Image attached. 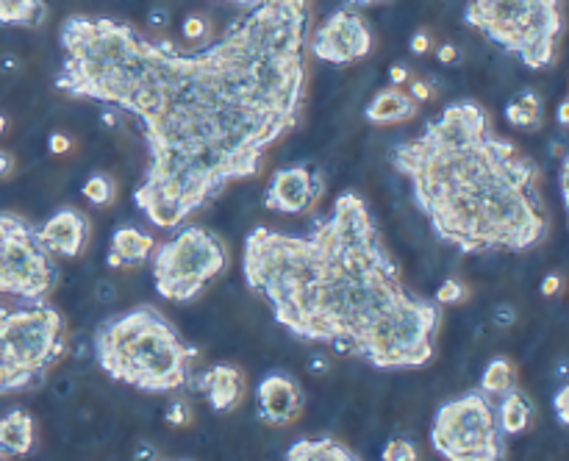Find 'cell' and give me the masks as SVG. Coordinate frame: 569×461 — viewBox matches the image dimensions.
Masks as SVG:
<instances>
[{
    "label": "cell",
    "instance_id": "obj_38",
    "mask_svg": "<svg viewBox=\"0 0 569 461\" xmlns=\"http://www.w3.org/2000/svg\"><path fill=\"white\" fill-rule=\"evenodd\" d=\"M567 123H569V100H561V103H558V125L567 128Z\"/></svg>",
    "mask_w": 569,
    "mask_h": 461
},
{
    "label": "cell",
    "instance_id": "obj_24",
    "mask_svg": "<svg viewBox=\"0 0 569 461\" xmlns=\"http://www.w3.org/2000/svg\"><path fill=\"white\" fill-rule=\"evenodd\" d=\"M381 459L384 461H420V450H417V445H414L411 439L397 437V439H389V442H386Z\"/></svg>",
    "mask_w": 569,
    "mask_h": 461
},
{
    "label": "cell",
    "instance_id": "obj_13",
    "mask_svg": "<svg viewBox=\"0 0 569 461\" xmlns=\"http://www.w3.org/2000/svg\"><path fill=\"white\" fill-rule=\"evenodd\" d=\"M39 239L42 245L62 259H75L87 250L89 242V220L87 214L78 209H59L50 214L45 223L39 225Z\"/></svg>",
    "mask_w": 569,
    "mask_h": 461
},
{
    "label": "cell",
    "instance_id": "obj_27",
    "mask_svg": "<svg viewBox=\"0 0 569 461\" xmlns=\"http://www.w3.org/2000/svg\"><path fill=\"white\" fill-rule=\"evenodd\" d=\"M206 31H209V23L198 17V14H192V17H186L184 20V37L192 39V42H198V39L206 37Z\"/></svg>",
    "mask_w": 569,
    "mask_h": 461
},
{
    "label": "cell",
    "instance_id": "obj_34",
    "mask_svg": "<svg viewBox=\"0 0 569 461\" xmlns=\"http://www.w3.org/2000/svg\"><path fill=\"white\" fill-rule=\"evenodd\" d=\"M389 81H392V87L409 84V70H406V64H395V67L389 70Z\"/></svg>",
    "mask_w": 569,
    "mask_h": 461
},
{
    "label": "cell",
    "instance_id": "obj_29",
    "mask_svg": "<svg viewBox=\"0 0 569 461\" xmlns=\"http://www.w3.org/2000/svg\"><path fill=\"white\" fill-rule=\"evenodd\" d=\"M73 148V142H70V137L67 134H50V139H48V150L53 153V156H64L67 150Z\"/></svg>",
    "mask_w": 569,
    "mask_h": 461
},
{
    "label": "cell",
    "instance_id": "obj_32",
    "mask_svg": "<svg viewBox=\"0 0 569 461\" xmlns=\"http://www.w3.org/2000/svg\"><path fill=\"white\" fill-rule=\"evenodd\" d=\"M409 48L414 56H425V53L431 50V37H428V31H417V34L411 37Z\"/></svg>",
    "mask_w": 569,
    "mask_h": 461
},
{
    "label": "cell",
    "instance_id": "obj_31",
    "mask_svg": "<svg viewBox=\"0 0 569 461\" xmlns=\"http://www.w3.org/2000/svg\"><path fill=\"white\" fill-rule=\"evenodd\" d=\"M189 420V412H186L184 400H175L173 406L167 409V423L170 425H184Z\"/></svg>",
    "mask_w": 569,
    "mask_h": 461
},
{
    "label": "cell",
    "instance_id": "obj_10",
    "mask_svg": "<svg viewBox=\"0 0 569 461\" xmlns=\"http://www.w3.org/2000/svg\"><path fill=\"white\" fill-rule=\"evenodd\" d=\"M309 50L328 64H353L372 53V31L359 12L342 6L328 14V20L309 34Z\"/></svg>",
    "mask_w": 569,
    "mask_h": 461
},
{
    "label": "cell",
    "instance_id": "obj_25",
    "mask_svg": "<svg viewBox=\"0 0 569 461\" xmlns=\"http://www.w3.org/2000/svg\"><path fill=\"white\" fill-rule=\"evenodd\" d=\"M467 295H470V292H467V287H464L458 278H445L442 287L436 289V298L433 300H436L439 306H458V303L467 300Z\"/></svg>",
    "mask_w": 569,
    "mask_h": 461
},
{
    "label": "cell",
    "instance_id": "obj_17",
    "mask_svg": "<svg viewBox=\"0 0 569 461\" xmlns=\"http://www.w3.org/2000/svg\"><path fill=\"white\" fill-rule=\"evenodd\" d=\"M34 417L25 409H12L0 417V459H17L28 456L34 448Z\"/></svg>",
    "mask_w": 569,
    "mask_h": 461
},
{
    "label": "cell",
    "instance_id": "obj_11",
    "mask_svg": "<svg viewBox=\"0 0 569 461\" xmlns=\"http://www.w3.org/2000/svg\"><path fill=\"white\" fill-rule=\"evenodd\" d=\"M325 178L311 164H292L273 175L264 192V206L278 214H303L322 198Z\"/></svg>",
    "mask_w": 569,
    "mask_h": 461
},
{
    "label": "cell",
    "instance_id": "obj_5",
    "mask_svg": "<svg viewBox=\"0 0 569 461\" xmlns=\"http://www.w3.org/2000/svg\"><path fill=\"white\" fill-rule=\"evenodd\" d=\"M64 356V317L45 300L0 306V395L37 387Z\"/></svg>",
    "mask_w": 569,
    "mask_h": 461
},
{
    "label": "cell",
    "instance_id": "obj_35",
    "mask_svg": "<svg viewBox=\"0 0 569 461\" xmlns=\"http://www.w3.org/2000/svg\"><path fill=\"white\" fill-rule=\"evenodd\" d=\"M436 59L442 64H453L458 59V50L456 45H439V50H436Z\"/></svg>",
    "mask_w": 569,
    "mask_h": 461
},
{
    "label": "cell",
    "instance_id": "obj_33",
    "mask_svg": "<svg viewBox=\"0 0 569 461\" xmlns=\"http://www.w3.org/2000/svg\"><path fill=\"white\" fill-rule=\"evenodd\" d=\"M558 292H561V275L550 273L545 281H542V295H545V298H553Z\"/></svg>",
    "mask_w": 569,
    "mask_h": 461
},
{
    "label": "cell",
    "instance_id": "obj_15",
    "mask_svg": "<svg viewBox=\"0 0 569 461\" xmlns=\"http://www.w3.org/2000/svg\"><path fill=\"white\" fill-rule=\"evenodd\" d=\"M417 112L420 106L411 100L409 92H403L400 87H386L375 92V98L364 109V117L372 125H395L417 117Z\"/></svg>",
    "mask_w": 569,
    "mask_h": 461
},
{
    "label": "cell",
    "instance_id": "obj_40",
    "mask_svg": "<svg viewBox=\"0 0 569 461\" xmlns=\"http://www.w3.org/2000/svg\"><path fill=\"white\" fill-rule=\"evenodd\" d=\"M228 3H234V6H242V9H253L256 3H261V0H228Z\"/></svg>",
    "mask_w": 569,
    "mask_h": 461
},
{
    "label": "cell",
    "instance_id": "obj_19",
    "mask_svg": "<svg viewBox=\"0 0 569 461\" xmlns=\"http://www.w3.org/2000/svg\"><path fill=\"white\" fill-rule=\"evenodd\" d=\"M500 406H497V425L503 431V437H514V434H522L528 425H531L533 417V406L531 400L525 398V392H520L517 387L506 389L500 395Z\"/></svg>",
    "mask_w": 569,
    "mask_h": 461
},
{
    "label": "cell",
    "instance_id": "obj_41",
    "mask_svg": "<svg viewBox=\"0 0 569 461\" xmlns=\"http://www.w3.org/2000/svg\"><path fill=\"white\" fill-rule=\"evenodd\" d=\"M353 6H378V3H384V0H350Z\"/></svg>",
    "mask_w": 569,
    "mask_h": 461
},
{
    "label": "cell",
    "instance_id": "obj_42",
    "mask_svg": "<svg viewBox=\"0 0 569 461\" xmlns=\"http://www.w3.org/2000/svg\"><path fill=\"white\" fill-rule=\"evenodd\" d=\"M3 131H6V117L0 114V134H3Z\"/></svg>",
    "mask_w": 569,
    "mask_h": 461
},
{
    "label": "cell",
    "instance_id": "obj_2",
    "mask_svg": "<svg viewBox=\"0 0 569 461\" xmlns=\"http://www.w3.org/2000/svg\"><path fill=\"white\" fill-rule=\"evenodd\" d=\"M242 273L275 323L303 342L331 345L378 370L431 362L442 306L403 284L367 200L353 189L309 234L253 228Z\"/></svg>",
    "mask_w": 569,
    "mask_h": 461
},
{
    "label": "cell",
    "instance_id": "obj_8",
    "mask_svg": "<svg viewBox=\"0 0 569 461\" xmlns=\"http://www.w3.org/2000/svg\"><path fill=\"white\" fill-rule=\"evenodd\" d=\"M228 267L223 239L198 225H184L153 253V284L164 300L189 303Z\"/></svg>",
    "mask_w": 569,
    "mask_h": 461
},
{
    "label": "cell",
    "instance_id": "obj_23",
    "mask_svg": "<svg viewBox=\"0 0 569 461\" xmlns=\"http://www.w3.org/2000/svg\"><path fill=\"white\" fill-rule=\"evenodd\" d=\"M81 192H84V198H87L92 206H109L114 200V195H117V187H114V181L109 175L95 173L89 175L87 184L81 187Z\"/></svg>",
    "mask_w": 569,
    "mask_h": 461
},
{
    "label": "cell",
    "instance_id": "obj_7",
    "mask_svg": "<svg viewBox=\"0 0 569 461\" xmlns=\"http://www.w3.org/2000/svg\"><path fill=\"white\" fill-rule=\"evenodd\" d=\"M431 448L445 461H503L506 442L497 425L495 403L481 389L442 403L431 423Z\"/></svg>",
    "mask_w": 569,
    "mask_h": 461
},
{
    "label": "cell",
    "instance_id": "obj_22",
    "mask_svg": "<svg viewBox=\"0 0 569 461\" xmlns=\"http://www.w3.org/2000/svg\"><path fill=\"white\" fill-rule=\"evenodd\" d=\"M514 387V364L508 362L506 356H497L492 362L486 364V370L481 375V392H486L489 398L503 395L506 389Z\"/></svg>",
    "mask_w": 569,
    "mask_h": 461
},
{
    "label": "cell",
    "instance_id": "obj_36",
    "mask_svg": "<svg viewBox=\"0 0 569 461\" xmlns=\"http://www.w3.org/2000/svg\"><path fill=\"white\" fill-rule=\"evenodd\" d=\"M12 170H14V159L6 153V150H0V178H6Z\"/></svg>",
    "mask_w": 569,
    "mask_h": 461
},
{
    "label": "cell",
    "instance_id": "obj_6",
    "mask_svg": "<svg viewBox=\"0 0 569 461\" xmlns=\"http://www.w3.org/2000/svg\"><path fill=\"white\" fill-rule=\"evenodd\" d=\"M464 23L517 56L528 70H545L556 59L561 0H470Z\"/></svg>",
    "mask_w": 569,
    "mask_h": 461
},
{
    "label": "cell",
    "instance_id": "obj_4",
    "mask_svg": "<svg viewBox=\"0 0 569 461\" xmlns=\"http://www.w3.org/2000/svg\"><path fill=\"white\" fill-rule=\"evenodd\" d=\"M92 348L100 370L112 381L150 395L186 387L189 362L195 359V348L153 306H137L103 320L95 328Z\"/></svg>",
    "mask_w": 569,
    "mask_h": 461
},
{
    "label": "cell",
    "instance_id": "obj_14",
    "mask_svg": "<svg viewBox=\"0 0 569 461\" xmlns=\"http://www.w3.org/2000/svg\"><path fill=\"white\" fill-rule=\"evenodd\" d=\"M192 389H198L209 400L211 412L225 414L236 409L245 398V375L234 364H211L209 370L195 375V381H186Z\"/></svg>",
    "mask_w": 569,
    "mask_h": 461
},
{
    "label": "cell",
    "instance_id": "obj_28",
    "mask_svg": "<svg viewBox=\"0 0 569 461\" xmlns=\"http://www.w3.org/2000/svg\"><path fill=\"white\" fill-rule=\"evenodd\" d=\"M409 95L411 100L420 106V103H428L433 98V89L428 81H422V78H409Z\"/></svg>",
    "mask_w": 569,
    "mask_h": 461
},
{
    "label": "cell",
    "instance_id": "obj_3",
    "mask_svg": "<svg viewBox=\"0 0 569 461\" xmlns=\"http://www.w3.org/2000/svg\"><path fill=\"white\" fill-rule=\"evenodd\" d=\"M389 162L409 181L411 200L436 237L461 253H522L547 234L539 167L497 137L475 100H456L400 139Z\"/></svg>",
    "mask_w": 569,
    "mask_h": 461
},
{
    "label": "cell",
    "instance_id": "obj_37",
    "mask_svg": "<svg viewBox=\"0 0 569 461\" xmlns=\"http://www.w3.org/2000/svg\"><path fill=\"white\" fill-rule=\"evenodd\" d=\"M567 173H569V159L564 156V159H561V178H558V181H561V198H564V203H567Z\"/></svg>",
    "mask_w": 569,
    "mask_h": 461
},
{
    "label": "cell",
    "instance_id": "obj_26",
    "mask_svg": "<svg viewBox=\"0 0 569 461\" xmlns=\"http://www.w3.org/2000/svg\"><path fill=\"white\" fill-rule=\"evenodd\" d=\"M553 412H556L558 417V425L561 428H567L569 425V387L564 384V387H558L556 398H553Z\"/></svg>",
    "mask_w": 569,
    "mask_h": 461
},
{
    "label": "cell",
    "instance_id": "obj_18",
    "mask_svg": "<svg viewBox=\"0 0 569 461\" xmlns=\"http://www.w3.org/2000/svg\"><path fill=\"white\" fill-rule=\"evenodd\" d=\"M284 461H359V456L336 439L311 437L289 445Z\"/></svg>",
    "mask_w": 569,
    "mask_h": 461
},
{
    "label": "cell",
    "instance_id": "obj_20",
    "mask_svg": "<svg viewBox=\"0 0 569 461\" xmlns=\"http://www.w3.org/2000/svg\"><path fill=\"white\" fill-rule=\"evenodd\" d=\"M45 17H48L45 0H0V25L34 28L45 23Z\"/></svg>",
    "mask_w": 569,
    "mask_h": 461
},
{
    "label": "cell",
    "instance_id": "obj_12",
    "mask_svg": "<svg viewBox=\"0 0 569 461\" xmlns=\"http://www.w3.org/2000/svg\"><path fill=\"white\" fill-rule=\"evenodd\" d=\"M303 412V389L292 375L267 373L256 387V414L267 425L295 423Z\"/></svg>",
    "mask_w": 569,
    "mask_h": 461
},
{
    "label": "cell",
    "instance_id": "obj_21",
    "mask_svg": "<svg viewBox=\"0 0 569 461\" xmlns=\"http://www.w3.org/2000/svg\"><path fill=\"white\" fill-rule=\"evenodd\" d=\"M506 123L514 128H539L542 125V98L533 89H522L520 95L508 100Z\"/></svg>",
    "mask_w": 569,
    "mask_h": 461
},
{
    "label": "cell",
    "instance_id": "obj_16",
    "mask_svg": "<svg viewBox=\"0 0 569 461\" xmlns=\"http://www.w3.org/2000/svg\"><path fill=\"white\" fill-rule=\"evenodd\" d=\"M153 248H156V242H153L148 231H142L137 225H123L112 234L106 264L109 267H134V264L148 262Z\"/></svg>",
    "mask_w": 569,
    "mask_h": 461
},
{
    "label": "cell",
    "instance_id": "obj_30",
    "mask_svg": "<svg viewBox=\"0 0 569 461\" xmlns=\"http://www.w3.org/2000/svg\"><path fill=\"white\" fill-rule=\"evenodd\" d=\"M492 320H495L497 328H508V325L517 323V312H514V306H497Z\"/></svg>",
    "mask_w": 569,
    "mask_h": 461
},
{
    "label": "cell",
    "instance_id": "obj_1",
    "mask_svg": "<svg viewBox=\"0 0 569 461\" xmlns=\"http://www.w3.org/2000/svg\"><path fill=\"white\" fill-rule=\"evenodd\" d=\"M309 23V0H261L209 48L178 53L134 25L73 14L59 31L56 89L137 117L150 162L134 203L170 231L261 173L267 150L295 128Z\"/></svg>",
    "mask_w": 569,
    "mask_h": 461
},
{
    "label": "cell",
    "instance_id": "obj_39",
    "mask_svg": "<svg viewBox=\"0 0 569 461\" xmlns=\"http://www.w3.org/2000/svg\"><path fill=\"white\" fill-rule=\"evenodd\" d=\"M150 23H153V25L170 23V14L164 12V9H153V12H150Z\"/></svg>",
    "mask_w": 569,
    "mask_h": 461
},
{
    "label": "cell",
    "instance_id": "obj_9",
    "mask_svg": "<svg viewBox=\"0 0 569 461\" xmlns=\"http://www.w3.org/2000/svg\"><path fill=\"white\" fill-rule=\"evenodd\" d=\"M59 281V270L39 231L25 217L0 214V295L45 300Z\"/></svg>",
    "mask_w": 569,
    "mask_h": 461
}]
</instances>
